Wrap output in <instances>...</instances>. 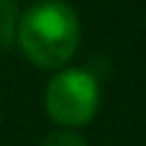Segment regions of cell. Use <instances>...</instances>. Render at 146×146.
I'll return each instance as SVG.
<instances>
[{"instance_id": "3", "label": "cell", "mask_w": 146, "mask_h": 146, "mask_svg": "<svg viewBox=\"0 0 146 146\" xmlns=\"http://www.w3.org/2000/svg\"><path fill=\"white\" fill-rule=\"evenodd\" d=\"M18 26L15 15V3L13 0H0V44H10L13 33Z\"/></svg>"}, {"instance_id": "1", "label": "cell", "mask_w": 146, "mask_h": 146, "mask_svg": "<svg viewBox=\"0 0 146 146\" xmlns=\"http://www.w3.org/2000/svg\"><path fill=\"white\" fill-rule=\"evenodd\" d=\"M80 18L64 0H41L18 15L15 41L28 62L62 69L80 46Z\"/></svg>"}, {"instance_id": "4", "label": "cell", "mask_w": 146, "mask_h": 146, "mask_svg": "<svg viewBox=\"0 0 146 146\" xmlns=\"http://www.w3.org/2000/svg\"><path fill=\"white\" fill-rule=\"evenodd\" d=\"M41 146H87V141L72 131H54L41 141Z\"/></svg>"}, {"instance_id": "2", "label": "cell", "mask_w": 146, "mask_h": 146, "mask_svg": "<svg viewBox=\"0 0 146 146\" xmlns=\"http://www.w3.org/2000/svg\"><path fill=\"white\" fill-rule=\"evenodd\" d=\"M44 108L49 118L59 126L77 128L87 126L100 108V82L92 72L69 67L59 69L44 92Z\"/></svg>"}]
</instances>
